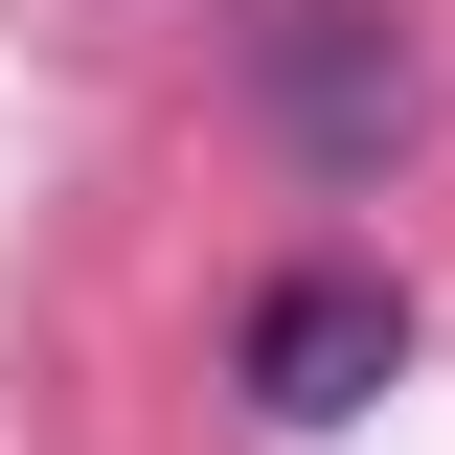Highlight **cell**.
<instances>
[{"mask_svg": "<svg viewBox=\"0 0 455 455\" xmlns=\"http://www.w3.org/2000/svg\"><path fill=\"white\" fill-rule=\"evenodd\" d=\"M251 92H274V137L319 182H364L410 114H433V68L387 46V0H274V23H251Z\"/></svg>", "mask_w": 455, "mask_h": 455, "instance_id": "cell-1", "label": "cell"}, {"mask_svg": "<svg viewBox=\"0 0 455 455\" xmlns=\"http://www.w3.org/2000/svg\"><path fill=\"white\" fill-rule=\"evenodd\" d=\"M228 364H251V410H274V433H341V410L410 364V296L319 251V274H274V296H251V341H228Z\"/></svg>", "mask_w": 455, "mask_h": 455, "instance_id": "cell-2", "label": "cell"}]
</instances>
